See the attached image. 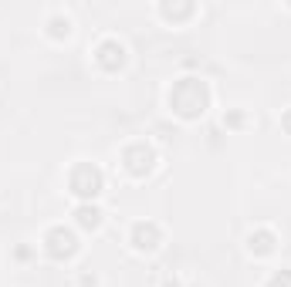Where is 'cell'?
Masks as SVG:
<instances>
[{
  "instance_id": "cell-2",
  "label": "cell",
  "mask_w": 291,
  "mask_h": 287,
  "mask_svg": "<svg viewBox=\"0 0 291 287\" xmlns=\"http://www.w3.org/2000/svg\"><path fill=\"white\" fill-rule=\"evenodd\" d=\"M75 216H78L81 227H92V230L102 227V210H98V206H78V210H75Z\"/></svg>"
},
{
  "instance_id": "cell-3",
  "label": "cell",
  "mask_w": 291,
  "mask_h": 287,
  "mask_svg": "<svg viewBox=\"0 0 291 287\" xmlns=\"http://www.w3.org/2000/svg\"><path fill=\"white\" fill-rule=\"evenodd\" d=\"M48 27H51V34H54V37H68V34H71V17H68V14H58V17H51V20H48Z\"/></svg>"
},
{
  "instance_id": "cell-1",
  "label": "cell",
  "mask_w": 291,
  "mask_h": 287,
  "mask_svg": "<svg viewBox=\"0 0 291 287\" xmlns=\"http://www.w3.org/2000/svg\"><path fill=\"white\" fill-rule=\"evenodd\" d=\"M132 247H136V250H156V247H159V227H156V223H136V230H132Z\"/></svg>"
},
{
  "instance_id": "cell-4",
  "label": "cell",
  "mask_w": 291,
  "mask_h": 287,
  "mask_svg": "<svg viewBox=\"0 0 291 287\" xmlns=\"http://www.w3.org/2000/svg\"><path fill=\"white\" fill-rule=\"evenodd\" d=\"M95 284H98V280H95V274H92V277H88V274L81 277V287H95Z\"/></svg>"
}]
</instances>
